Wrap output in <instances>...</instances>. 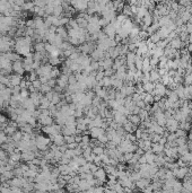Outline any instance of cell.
Returning <instances> with one entry per match:
<instances>
[{
    "instance_id": "1",
    "label": "cell",
    "mask_w": 192,
    "mask_h": 193,
    "mask_svg": "<svg viewBox=\"0 0 192 193\" xmlns=\"http://www.w3.org/2000/svg\"><path fill=\"white\" fill-rule=\"evenodd\" d=\"M32 41L33 39L30 36H25V37H19L16 40L14 49L15 52L18 55H23L24 58H26L27 55L31 54L32 51Z\"/></svg>"
},
{
    "instance_id": "2",
    "label": "cell",
    "mask_w": 192,
    "mask_h": 193,
    "mask_svg": "<svg viewBox=\"0 0 192 193\" xmlns=\"http://www.w3.org/2000/svg\"><path fill=\"white\" fill-rule=\"evenodd\" d=\"M35 146H36V149L41 151H45L49 147H50L51 140L50 138H48L45 135H37L35 137Z\"/></svg>"
},
{
    "instance_id": "3",
    "label": "cell",
    "mask_w": 192,
    "mask_h": 193,
    "mask_svg": "<svg viewBox=\"0 0 192 193\" xmlns=\"http://www.w3.org/2000/svg\"><path fill=\"white\" fill-rule=\"evenodd\" d=\"M52 68H53V67L51 66V65H42L35 72H36V75H37L38 77H50Z\"/></svg>"
},
{
    "instance_id": "4",
    "label": "cell",
    "mask_w": 192,
    "mask_h": 193,
    "mask_svg": "<svg viewBox=\"0 0 192 193\" xmlns=\"http://www.w3.org/2000/svg\"><path fill=\"white\" fill-rule=\"evenodd\" d=\"M177 129H179V122L176 120H174L173 118L171 119H167L166 121V125H165V130L169 131V133H175Z\"/></svg>"
},
{
    "instance_id": "5",
    "label": "cell",
    "mask_w": 192,
    "mask_h": 193,
    "mask_svg": "<svg viewBox=\"0 0 192 193\" xmlns=\"http://www.w3.org/2000/svg\"><path fill=\"white\" fill-rule=\"evenodd\" d=\"M166 90H167V88H166L162 82H156V84H155V89H154V92L151 93V95H153V96L157 95V96L164 97L166 94Z\"/></svg>"
},
{
    "instance_id": "6",
    "label": "cell",
    "mask_w": 192,
    "mask_h": 193,
    "mask_svg": "<svg viewBox=\"0 0 192 193\" xmlns=\"http://www.w3.org/2000/svg\"><path fill=\"white\" fill-rule=\"evenodd\" d=\"M49 138H50L51 142H53V145H55V146H58V147L66 145V142H65V137H63L61 133H58V135H51V137H49Z\"/></svg>"
},
{
    "instance_id": "7",
    "label": "cell",
    "mask_w": 192,
    "mask_h": 193,
    "mask_svg": "<svg viewBox=\"0 0 192 193\" xmlns=\"http://www.w3.org/2000/svg\"><path fill=\"white\" fill-rule=\"evenodd\" d=\"M12 71H14V72H16V75H19V76H22V75L25 72V70H24L23 61H20V60L12 62Z\"/></svg>"
},
{
    "instance_id": "8",
    "label": "cell",
    "mask_w": 192,
    "mask_h": 193,
    "mask_svg": "<svg viewBox=\"0 0 192 193\" xmlns=\"http://www.w3.org/2000/svg\"><path fill=\"white\" fill-rule=\"evenodd\" d=\"M38 123L41 125H44V127H48V125H52L53 123V119L51 115H44V114H41L38 116Z\"/></svg>"
},
{
    "instance_id": "9",
    "label": "cell",
    "mask_w": 192,
    "mask_h": 193,
    "mask_svg": "<svg viewBox=\"0 0 192 193\" xmlns=\"http://www.w3.org/2000/svg\"><path fill=\"white\" fill-rule=\"evenodd\" d=\"M70 5L73 7V9H77L78 12H84L88 7V1H71Z\"/></svg>"
},
{
    "instance_id": "10",
    "label": "cell",
    "mask_w": 192,
    "mask_h": 193,
    "mask_svg": "<svg viewBox=\"0 0 192 193\" xmlns=\"http://www.w3.org/2000/svg\"><path fill=\"white\" fill-rule=\"evenodd\" d=\"M184 44L185 43L182 42L179 36L169 41V47H172V49H174V50H182L184 47Z\"/></svg>"
},
{
    "instance_id": "11",
    "label": "cell",
    "mask_w": 192,
    "mask_h": 193,
    "mask_svg": "<svg viewBox=\"0 0 192 193\" xmlns=\"http://www.w3.org/2000/svg\"><path fill=\"white\" fill-rule=\"evenodd\" d=\"M189 173V168L188 167H179L177 170H173V175L174 177L177 178H184Z\"/></svg>"
},
{
    "instance_id": "12",
    "label": "cell",
    "mask_w": 192,
    "mask_h": 193,
    "mask_svg": "<svg viewBox=\"0 0 192 193\" xmlns=\"http://www.w3.org/2000/svg\"><path fill=\"white\" fill-rule=\"evenodd\" d=\"M88 133L91 135L93 139H98L101 135L105 133V130L102 129V128H92V129H89Z\"/></svg>"
},
{
    "instance_id": "13",
    "label": "cell",
    "mask_w": 192,
    "mask_h": 193,
    "mask_svg": "<svg viewBox=\"0 0 192 193\" xmlns=\"http://www.w3.org/2000/svg\"><path fill=\"white\" fill-rule=\"evenodd\" d=\"M9 77V82H10V87L9 88H12V87H15V86H19L20 85V82H22V76H19V75H10V76H8Z\"/></svg>"
},
{
    "instance_id": "14",
    "label": "cell",
    "mask_w": 192,
    "mask_h": 193,
    "mask_svg": "<svg viewBox=\"0 0 192 193\" xmlns=\"http://www.w3.org/2000/svg\"><path fill=\"white\" fill-rule=\"evenodd\" d=\"M12 88H8L6 87L5 89L0 90V98L4 100V102H9L10 98H12Z\"/></svg>"
},
{
    "instance_id": "15",
    "label": "cell",
    "mask_w": 192,
    "mask_h": 193,
    "mask_svg": "<svg viewBox=\"0 0 192 193\" xmlns=\"http://www.w3.org/2000/svg\"><path fill=\"white\" fill-rule=\"evenodd\" d=\"M68 77L69 76H67V75H62L57 79V86L58 87H60L61 89L66 88L67 86H68Z\"/></svg>"
},
{
    "instance_id": "16",
    "label": "cell",
    "mask_w": 192,
    "mask_h": 193,
    "mask_svg": "<svg viewBox=\"0 0 192 193\" xmlns=\"http://www.w3.org/2000/svg\"><path fill=\"white\" fill-rule=\"evenodd\" d=\"M94 176L96 177V180L100 182H105L106 181V172L104 170V168H98V170H96L95 173L93 174Z\"/></svg>"
},
{
    "instance_id": "17",
    "label": "cell",
    "mask_w": 192,
    "mask_h": 193,
    "mask_svg": "<svg viewBox=\"0 0 192 193\" xmlns=\"http://www.w3.org/2000/svg\"><path fill=\"white\" fill-rule=\"evenodd\" d=\"M122 128L124 129V131L127 132V133H134V132L137 131V129H138V127H136L134 124H132L131 122H129V121H126L124 123H123Z\"/></svg>"
},
{
    "instance_id": "18",
    "label": "cell",
    "mask_w": 192,
    "mask_h": 193,
    "mask_svg": "<svg viewBox=\"0 0 192 193\" xmlns=\"http://www.w3.org/2000/svg\"><path fill=\"white\" fill-rule=\"evenodd\" d=\"M105 54V52H103L102 50H100V49H96V50H94L92 52V60L93 61H100L101 59H104V55Z\"/></svg>"
},
{
    "instance_id": "19",
    "label": "cell",
    "mask_w": 192,
    "mask_h": 193,
    "mask_svg": "<svg viewBox=\"0 0 192 193\" xmlns=\"http://www.w3.org/2000/svg\"><path fill=\"white\" fill-rule=\"evenodd\" d=\"M164 149H165V146H163L161 143H151V148H150V151L153 154H162L164 153Z\"/></svg>"
},
{
    "instance_id": "20",
    "label": "cell",
    "mask_w": 192,
    "mask_h": 193,
    "mask_svg": "<svg viewBox=\"0 0 192 193\" xmlns=\"http://www.w3.org/2000/svg\"><path fill=\"white\" fill-rule=\"evenodd\" d=\"M22 159L23 160H25V162H31V160H33V159L36 157L35 156V153H33V151L31 150H27V151H24V153H22Z\"/></svg>"
},
{
    "instance_id": "21",
    "label": "cell",
    "mask_w": 192,
    "mask_h": 193,
    "mask_svg": "<svg viewBox=\"0 0 192 193\" xmlns=\"http://www.w3.org/2000/svg\"><path fill=\"white\" fill-rule=\"evenodd\" d=\"M126 62H127V67L132 66L136 62V52H128L126 55Z\"/></svg>"
},
{
    "instance_id": "22",
    "label": "cell",
    "mask_w": 192,
    "mask_h": 193,
    "mask_svg": "<svg viewBox=\"0 0 192 193\" xmlns=\"http://www.w3.org/2000/svg\"><path fill=\"white\" fill-rule=\"evenodd\" d=\"M150 184V180H148V178H144L141 177L139 181L136 182V185H137V188H139V189L144 190L145 188H147V186H149Z\"/></svg>"
},
{
    "instance_id": "23",
    "label": "cell",
    "mask_w": 192,
    "mask_h": 193,
    "mask_svg": "<svg viewBox=\"0 0 192 193\" xmlns=\"http://www.w3.org/2000/svg\"><path fill=\"white\" fill-rule=\"evenodd\" d=\"M127 120L129 121V122H131L132 124H134L136 127H138V125H140V124H141V120H140V118H139V115H134V114H130L129 116H127Z\"/></svg>"
},
{
    "instance_id": "24",
    "label": "cell",
    "mask_w": 192,
    "mask_h": 193,
    "mask_svg": "<svg viewBox=\"0 0 192 193\" xmlns=\"http://www.w3.org/2000/svg\"><path fill=\"white\" fill-rule=\"evenodd\" d=\"M51 105V102L45 96H42L41 98V103H40V110H49Z\"/></svg>"
},
{
    "instance_id": "25",
    "label": "cell",
    "mask_w": 192,
    "mask_h": 193,
    "mask_svg": "<svg viewBox=\"0 0 192 193\" xmlns=\"http://www.w3.org/2000/svg\"><path fill=\"white\" fill-rule=\"evenodd\" d=\"M191 127H192V124L190 121H184V122H180V123H179V129H181V130H183V131L185 132L190 131V130H191Z\"/></svg>"
},
{
    "instance_id": "26",
    "label": "cell",
    "mask_w": 192,
    "mask_h": 193,
    "mask_svg": "<svg viewBox=\"0 0 192 193\" xmlns=\"http://www.w3.org/2000/svg\"><path fill=\"white\" fill-rule=\"evenodd\" d=\"M57 34L60 35L62 39H63V41H66L67 39H69V36H68V30H66L65 27H58L57 28Z\"/></svg>"
},
{
    "instance_id": "27",
    "label": "cell",
    "mask_w": 192,
    "mask_h": 193,
    "mask_svg": "<svg viewBox=\"0 0 192 193\" xmlns=\"http://www.w3.org/2000/svg\"><path fill=\"white\" fill-rule=\"evenodd\" d=\"M142 87H144L145 93L151 94L154 92V89H155V84L151 82V81H149V82H146V84H142Z\"/></svg>"
},
{
    "instance_id": "28",
    "label": "cell",
    "mask_w": 192,
    "mask_h": 193,
    "mask_svg": "<svg viewBox=\"0 0 192 193\" xmlns=\"http://www.w3.org/2000/svg\"><path fill=\"white\" fill-rule=\"evenodd\" d=\"M34 51L37 52V53H45V43H43V42L35 43Z\"/></svg>"
},
{
    "instance_id": "29",
    "label": "cell",
    "mask_w": 192,
    "mask_h": 193,
    "mask_svg": "<svg viewBox=\"0 0 192 193\" xmlns=\"http://www.w3.org/2000/svg\"><path fill=\"white\" fill-rule=\"evenodd\" d=\"M35 189L37 190V193H45L48 191V184L46 183H36Z\"/></svg>"
},
{
    "instance_id": "30",
    "label": "cell",
    "mask_w": 192,
    "mask_h": 193,
    "mask_svg": "<svg viewBox=\"0 0 192 193\" xmlns=\"http://www.w3.org/2000/svg\"><path fill=\"white\" fill-rule=\"evenodd\" d=\"M145 157H146L147 164H151V163H155V157H156V155L153 154L151 151H147V153H145Z\"/></svg>"
},
{
    "instance_id": "31",
    "label": "cell",
    "mask_w": 192,
    "mask_h": 193,
    "mask_svg": "<svg viewBox=\"0 0 192 193\" xmlns=\"http://www.w3.org/2000/svg\"><path fill=\"white\" fill-rule=\"evenodd\" d=\"M22 139H23V132L22 131H16L15 133L12 135V140L16 143L19 142Z\"/></svg>"
},
{
    "instance_id": "32",
    "label": "cell",
    "mask_w": 192,
    "mask_h": 193,
    "mask_svg": "<svg viewBox=\"0 0 192 193\" xmlns=\"http://www.w3.org/2000/svg\"><path fill=\"white\" fill-rule=\"evenodd\" d=\"M104 153H105V149H104L103 147H101V146L93 147V154L96 155V156H101V155H103Z\"/></svg>"
},
{
    "instance_id": "33",
    "label": "cell",
    "mask_w": 192,
    "mask_h": 193,
    "mask_svg": "<svg viewBox=\"0 0 192 193\" xmlns=\"http://www.w3.org/2000/svg\"><path fill=\"white\" fill-rule=\"evenodd\" d=\"M59 63H61V59L60 58H53V57H49V65L51 66H58Z\"/></svg>"
},
{
    "instance_id": "34",
    "label": "cell",
    "mask_w": 192,
    "mask_h": 193,
    "mask_svg": "<svg viewBox=\"0 0 192 193\" xmlns=\"http://www.w3.org/2000/svg\"><path fill=\"white\" fill-rule=\"evenodd\" d=\"M161 36H159V34L158 33H155V34H153V35H150L149 36V41L150 42H153V43H155V44H157L159 41H161Z\"/></svg>"
},
{
    "instance_id": "35",
    "label": "cell",
    "mask_w": 192,
    "mask_h": 193,
    "mask_svg": "<svg viewBox=\"0 0 192 193\" xmlns=\"http://www.w3.org/2000/svg\"><path fill=\"white\" fill-rule=\"evenodd\" d=\"M51 87L49 85H48V84H44V85H42L41 86V88H40V93L41 94H48V93H50L51 92Z\"/></svg>"
},
{
    "instance_id": "36",
    "label": "cell",
    "mask_w": 192,
    "mask_h": 193,
    "mask_svg": "<svg viewBox=\"0 0 192 193\" xmlns=\"http://www.w3.org/2000/svg\"><path fill=\"white\" fill-rule=\"evenodd\" d=\"M188 132L183 131V130H181V129H177L176 131H175V135H176V138H187L188 137Z\"/></svg>"
},
{
    "instance_id": "37",
    "label": "cell",
    "mask_w": 192,
    "mask_h": 193,
    "mask_svg": "<svg viewBox=\"0 0 192 193\" xmlns=\"http://www.w3.org/2000/svg\"><path fill=\"white\" fill-rule=\"evenodd\" d=\"M97 140H98V142H100V143H108V135H106V132H105L104 135H101V137Z\"/></svg>"
},
{
    "instance_id": "38",
    "label": "cell",
    "mask_w": 192,
    "mask_h": 193,
    "mask_svg": "<svg viewBox=\"0 0 192 193\" xmlns=\"http://www.w3.org/2000/svg\"><path fill=\"white\" fill-rule=\"evenodd\" d=\"M65 142H66V145L73 143L75 142V135H68V137H65Z\"/></svg>"
},
{
    "instance_id": "39",
    "label": "cell",
    "mask_w": 192,
    "mask_h": 193,
    "mask_svg": "<svg viewBox=\"0 0 192 193\" xmlns=\"http://www.w3.org/2000/svg\"><path fill=\"white\" fill-rule=\"evenodd\" d=\"M0 193H12V188L6 185L0 186Z\"/></svg>"
},
{
    "instance_id": "40",
    "label": "cell",
    "mask_w": 192,
    "mask_h": 193,
    "mask_svg": "<svg viewBox=\"0 0 192 193\" xmlns=\"http://www.w3.org/2000/svg\"><path fill=\"white\" fill-rule=\"evenodd\" d=\"M32 86L34 87L36 90H40V88H41V86H42V82L40 81V79H37V80H35L32 82Z\"/></svg>"
},
{
    "instance_id": "41",
    "label": "cell",
    "mask_w": 192,
    "mask_h": 193,
    "mask_svg": "<svg viewBox=\"0 0 192 193\" xmlns=\"http://www.w3.org/2000/svg\"><path fill=\"white\" fill-rule=\"evenodd\" d=\"M133 157V154L132 153H126V154L123 155V158H124V162H130L131 159Z\"/></svg>"
},
{
    "instance_id": "42",
    "label": "cell",
    "mask_w": 192,
    "mask_h": 193,
    "mask_svg": "<svg viewBox=\"0 0 192 193\" xmlns=\"http://www.w3.org/2000/svg\"><path fill=\"white\" fill-rule=\"evenodd\" d=\"M22 92V88L19 87V86H15V87H12V95H19Z\"/></svg>"
},
{
    "instance_id": "43",
    "label": "cell",
    "mask_w": 192,
    "mask_h": 193,
    "mask_svg": "<svg viewBox=\"0 0 192 193\" xmlns=\"http://www.w3.org/2000/svg\"><path fill=\"white\" fill-rule=\"evenodd\" d=\"M6 157H7V155H6V151L0 147V160H5L6 159Z\"/></svg>"
},
{
    "instance_id": "44",
    "label": "cell",
    "mask_w": 192,
    "mask_h": 193,
    "mask_svg": "<svg viewBox=\"0 0 192 193\" xmlns=\"http://www.w3.org/2000/svg\"><path fill=\"white\" fill-rule=\"evenodd\" d=\"M142 191H144V193H153L154 189H153V186L149 185V186H147V188H145V189L142 190Z\"/></svg>"
},
{
    "instance_id": "45",
    "label": "cell",
    "mask_w": 192,
    "mask_h": 193,
    "mask_svg": "<svg viewBox=\"0 0 192 193\" xmlns=\"http://www.w3.org/2000/svg\"><path fill=\"white\" fill-rule=\"evenodd\" d=\"M93 193H105V192H104L103 188H101V186H97V188H95V189L93 190Z\"/></svg>"
},
{
    "instance_id": "46",
    "label": "cell",
    "mask_w": 192,
    "mask_h": 193,
    "mask_svg": "<svg viewBox=\"0 0 192 193\" xmlns=\"http://www.w3.org/2000/svg\"><path fill=\"white\" fill-rule=\"evenodd\" d=\"M0 123H2V124H7V118L5 115H2V114H0Z\"/></svg>"
},
{
    "instance_id": "47",
    "label": "cell",
    "mask_w": 192,
    "mask_h": 193,
    "mask_svg": "<svg viewBox=\"0 0 192 193\" xmlns=\"http://www.w3.org/2000/svg\"><path fill=\"white\" fill-rule=\"evenodd\" d=\"M4 104H5V102L2 100H1V98H0V110H1V108L4 107Z\"/></svg>"
},
{
    "instance_id": "48",
    "label": "cell",
    "mask_w": 192,
    "mask_h": 193,
    "mask_svg": "<svg viewBox=\"0 0 192 193\" xmlns=\"http://www.w3.org/2000/svg\"><path fill=\"white\" fill-rule=\"evenodd\" d=\"M0 57H1V54H0Z\"/></svg>"
}]
</instances>
